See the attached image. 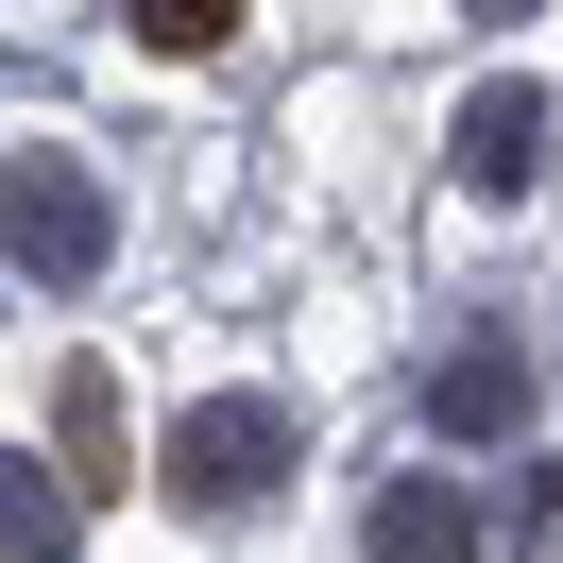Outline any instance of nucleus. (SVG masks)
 I'll list each match as a JSON object with an SVG mask.
<instances>
[{"instance_id": "obj_1", "label": "nucleus", "mask_w": 563, "mask_h": 563, "mask_svg": "<svg viewBox=\"0 0 563 563\" xmlns=\"http://www.w3.org/2000/svg\"><path fill=\"white\" fill-rule=\"evenodd\" d=\"M0 256H18L35 290H86V274L120 256L103 172H86V154H52V137H18V154H0Z\"/></svg>"}, {"instance_id": "obj_8", "label": "nucleus", "mask_w": 563, "mask_h": 563, "mask_svg": "<svg viewBox=\"0 0 563 563\" xmlns=\"http://www.w3.org/2000/svg\"><path fill=\"white\" fill-rule=\"evenodd\" d=\"M52 410H69V461H86V478H103V461H120V393H103V376H69V393H52Z\"/></svg>"}, {"instance_id": "obj_6", "label": "nucleus", "mask_w": 563, "mask_h": 563, "mask_svg": "<svg viewBox=\"0 0 563 563\" xmlns=\"http://www.w3.org/2000/svg\"><path fill=\"white\" fill-rule=\"evenodd\" d=\"M86 547V512H69V478H35V461L0 444V563H69Z\"/></svg>"}, {"instance_id": "obj_3", "label": "nucleus", "mask_w": 563, "mask_h": 563, "mask_svg": "<svg viewBox=\"0 0 563 563\" xmlns=\"http://www.w3.org/2000/svg\"><path fill=\"white\" fill-rule=\"evenodd\" d=\"M547 137H563V103H547V86H529V69H495L478 103H461V137H444V172L478 188V206H512V188L547 172Z\"/></svg>"}, {"instance_id": "obj_7", "label": "nucleus", "mask_w": 563, "mask_h": 563, "mask_svg": "<svg viewBox=\"0 0 563 563\" xmlns=\"http://www.w3.org/2000/svg\"><path fill=\"white\" fill-rule=\"evenodd\" d=\"M120 35H137V52H222V35H240V0H137Z\"/></svg>"}, {"instance_id": "obj_2", "label": "nucleus", "mask_w": 563, "mask_h": 563, "mask_svg": "<svg viewBox=\"0 0 563 563\" xmlns=\"http://www.w3.org/2000/svg\"><path fill=\"white\" fill-rule=\"evenodd\" d=\"M274 478H290V410H274V393H206V410H172V495H188V512H256Z\"/></svg>"}, {"instance_id": "obj_4", "label": "nucleus", "mask_w": 563, "mask_h": 563, "mask_svg": "<svg viewBox=\"0 0 563 563\" xmlns=\"http://www.w3.org/2000/svg\"><path fill=\"white\" fill-rule=\"evenodd\" d=\"M427 427H444V444H512V427H529V358L495 342V324H461L444 376H427Z\"/></svg>"}, {"instance_id": "obj_5", "label": "nucleus", "mask_w": 563, "mask_h": 563, "mask_svg": "<svg viewBox=\"0 0 563 563\" xmlns=\"http://www.w3.org/2000/svg\"><path fill=\"white\" fill-rule=\"evenodd\" d=\"M358 547H376V563H478V547H495V512H478L461 478H376Z\"/></svg>"}]
</instances>
